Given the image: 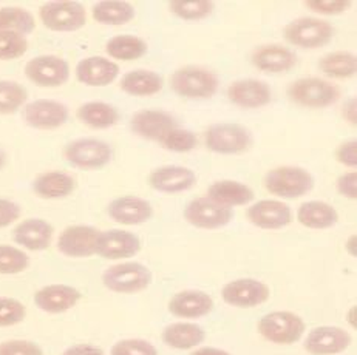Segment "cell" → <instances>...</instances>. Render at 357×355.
Instances as JSON below:
<instances>
[{"label":"cell","instance_id":"cell-1","mask_svg":"<svg viewBox=\"0 0 357 355\" xmlns=\"http://www.w3.org/2000/svg\"><path fill=\"white\" fill-rule=\"evenodd\" d=\"M265 187L271 195L283 200H294L310 194L314 187V178L303 167L282 166L266 173Z\"/></svg>","mask_w":357,"mask_h":355},{"label":"cell","instance_id":"cell-2","mask_svg":"<svg viewBox=\"0 0 357 355\" xmlns=\"http://www.w3.org/2000/svg\"><path fill=\"white\" fill-rule=\"evenodd\" d=\"M150 269L137 261H124L105 269L102 284L115 294H138L152 284Z\"/></svg>","mask_w":357,"mask_h":355},{"label":"cell","instance_id":"cell-3","mask_svg":"<svg viewBox=\"0 0 357 355\" xmlns=\"http://www.w3.org/2000/svg\"><path fill=\"white\" fill-rule=\"evenodd\" d=\"M306 324L303 318L289 310H274L259 322L260 336L275 345H294L303 337Z\"/></svg>","mask_w":357,"mask_h":355},{"label":"cell","instance_id":"cell-4","mask_svg":"<svg viewBox=\"0 0 357 355\" xmlns=\"http://www.w3.org/2000/svg\"><path fill=\"white\" fill-rule=\"evenodd\" d=\"M170 88L178 96L189 99H208L217 93L218 79L203 67H183L170 76Z\"/></svg>","mask_w":357,"mask_h":355},{"label":"cell","instance_id":"cell-5","mask_svg":"<svg viewBox=\"0 0 357 355\" xmlns=\"http://www.w3.org/2000/svg\"><path fill=\"white\" fill-rule=\"evenodd\" d=\"M339 95L335 85L320 77H302L288 88L291 101L306 109H326L337 101Z\"/></svg>","mask_w":357,"mask_h":355},{"label":"cell","instance_id":"cell-6","mask_svg":"<svg viewBox=\"0 0 357 355\" xmlns=\"http://www.w3.org/2000/svg\"><path fill=\"white\" fill-rule=\"evenodd\" d=\"M206 147L218 155H238L251 147L252 136L245 125L237 123H218L204 134Z\"/></svg>","mask_w":357,"mask_h":355},{"label":"cell","instance_id":"cell-7","mask_svg":"<svg viewBox=\"0 0 357 355\" xmlns=\"http://www.w3.org/2000/svg\"><path fill=\"white\" fill-rule=\"evenodd\" d=\"M333 36L334 26L317 17H300L292 20L284 28V39L291 45L300 48H320L330 44Z\"/></svg>","mask_w":357,"mask_h":355},{"label":"cell","instance_id":"cell-8","mask_svg":"<svg viewBox=\"0 0 357 355\" xmlns=\"http://www.w3.org/2000/svg\"><path fill=\"white\" fill-rule=\"evenodd\" d=\"M39 17L52 31H77L87 24V11L79 2H48L40 6Z\"/></svg>","mask_w":357,"mask_h":355},{"label":"cell","instance_id":"cell-9","mask_svg":"<svg viewBox=\"0 0 357 355\" xmlns=\"http://www.w3.org/2000/svg\"><path fill=\"white\" fill-rule=\"evenodd\" d=\"M63 153L71 166L85 170L102 168L113 158L110 144L96 138H81L70 142Z\"/></svg>","mask_w":357,"mask_h":355},{"label":"cell","instance_id":"cell-10","mask_svg":"<svg viewBox=\"0 0 357 355\" xmlns=\"http://www.w3.org/2000/svg\"><path fill=\"white\" fill-rule=\"evenodd\" d=\"M183 215L190 226L198 227V229L215 230L231 223L234 212L229 207L212 201L211 198L203 196L195 198L185 205Z\"/></svg>","mask_w":357,"mask_h":355},{"label":"cell","instance_id":"cell-11","mask_svg":"<svg viewBox=\"0 0 357 355\" xmlns=\"http://www.w3.org/2000/svg\"><path fill=\"white\" fill-rule=\"evenodd\" d=\"M221 297L226 304L240 309H251L266 303L271 289L266 283L255 278H238L229 281L221 289Z\"/></svg>","mask_w":357,"mask_h":355},{"label":"cell","instance_id":"cell-12","mask_svg":"<svg viewBox=\"0 0 357 355\" xmlns=\"http://www.w3.org/2000/svg\"><path fill=\"white\" fill-rule=\"evenodd\" d=\"M25 74L39 87H59L68 81L70 67L67 61L59 56L44 54L28 61Z\"/></svg>","mask_w":357,"mask_h":355},{"label":"cell","instance_id":"cell-13","mask_svg":"<svg viewBox=\"0 0 357 355\" xmlns=\"http://www.w3.org/2000/svg\"><path fill=\"white\" fill-rule=\"evenodd\" d=\"M351 336L339 326H317L305 338V351L311 355H335L348 349Z\"/></svg>","mask_w":357,"mask_h":355},{"label":"cell","instance_id":"cell-14","mask_svg":"<svg viewBox=\"0 0 357 355\" xmlns=\"http://www.w3.org/2000/svg\"><path fill=\"white\" fill-rule=\"evenodd\" d=\"M98 229L91 226H70L58 238V251L70 258H87L96 255Z\"/></svg>","mask_w":357,"mask_h":355},{"label":"cell","instance_id":"cell-15","mask_svg":"<svg viewBox=\"0 0 357 355\" xmlns=\"http://www.w3.org/2000/svg\"><path fill=\"white\" fill-rule=\"evenodd\" d=\"M24 119L33 129L54 130L68 120V109L67 105L52 99H38L25 105Z\"/></svg>","mask_w":357,"mask_h":355},{"label":"cell","instance_id":"cell-16","mask_svg":"<svg viewBox=\"0 0 357 355\" xmlns=\"http://www.w3.org/2000/svg\"><path fill=\"white\" fill-rule=\"evenodd\" d=\"M141 251V239L135 233L121 229L101 232L96 243V255L104 260L132 258Z\"/></svg>","mask_w":357,"mask_h":355},{"label":"cell","instance_id":"cell-17","mask_svg":"<svg viewBox=\"0 0 357 355\" xmlns=\"http://www.w3.org/2000/svg\"><path fill=\"white\" fill-rule=\"evenodd\" d=\"M246 218L263 230H278L291 224L292 210L278 200H260L246 210Z\"/></svg>","mask_w":357,"mask_h":355},{"label":"cell","instance_id":"cell-18","mask_svg":"<svg viewBox=\"0 0 357 355\" xmlns=\"http://www.w3.org/2000/svg\"><path fill=\"white\" fill-rule=\"evenodd\" d=\"M130 127L132 132L138 136L160 142L170 130L176 129V123L170 113L152 109L135 113L130 120Z\"/></svg>","mask_w":357,"mask_h":355},{"label":"cell","instance_id":"cell-19","mask_svg":"<svg viewBox=\"0 0 357 355\" xmlns=\"http://www.w3.org/2000/svg\"><path fill=\"white\" fill-rule=\"evenodd\" d=\"M197 175L183 166H164L153 170L149 176L150 187L161 194H181L195 186Z\"/></svg>","mask_w":357,"mask_h":355},{"label":"cell","instance_id":"cell-20","mask_svg":"<svg viewBox=\"0 0 357 355\" xmlns=\"http://www.w3.org/2000/svg\"><path fill=\"white\" fill-rule=\"evenodd\" d=\"M227 97L241 109H260L273 101V91L265 81L240 79L229 85Z\"/></svg>","mask_w":357,"mask_h":355},{"label":"cell","instance_id":"cell-21","mask_svg":"<svg viewBox=\"0 0 357 355\" xmlns=\"http://www.w3.org/2000/svg\"><path fill=\"white\" fill-rule=\"evenodd\" d=\"M79 300V290L68 284H50L34 294V304L47 314H62L75 308Z\"/></svg>","mask_w":357,"mask_h":355},{"label":"cell","instance_id":"cell-22","mask_svg":"<svg viewBox=\"0 0 357 355\" xmlns=\"http://www.w3.org/2000/svg\"><path fill=\"white\" fill-rule=\"evenodd\" d=\"M213 309V300L208 292L203 290H181L175 294L169 301V312L174 317L195 320L209 315Z\"/></svg>","mask_w":357,"mask_h":355},{"label":"cell","instance_id":"cell-23","mask_svg":"<svg viewBox=\"0 0 357 355\" xmlns=\"http://www.w3.org/2000/svg\"><path fill=\"white\" fill-rule=\"evenodd\" d=\"M109 216L119 224L138 226L149 221L153 216V207L144 198L139 196H119L109 204Z\"/></svg>","mask_w":357,"mask_h":355},{"label":"cell","instance_id":"cell-24","mask_svg":"<svg viewBox=\"0 0 357 355\" xmlns=\"http://www.w3.org/2000/svg\"><path fill=\"white\" fill-rule=\"evenodd\" d=\"M53 232V226L45 219L28 218L14 229L13 238L16 244L25 247L26 251L42 252L52 243Z\"/></svg>","mask_w":357,"mask_h":355},{"label":"cell","instance_id":"cell-25","mask_svg":"<svg viewBox=\"0 0 357 355\" xmlns=\"http://www.w3.org/2000/svg\"><path fill=\"white\" fill-rule=\"evenodd\" d=\"M118 74V63L110 59L101 58V56L85 58L76 65L77 81L89 85V87H105V85L115 81Z\"/></svg>","mask_w":357,"mask_h":355},{"label":"cell","instance_id":"cell-26","mask_svg":"<svg viewBox=\"0 0 357 355\" xmlns=\"http://www.w3.org/2000/svg\"><path fill=\"white\" fill-rule=\"evenodd\" d=\"M252 63L255 68L266 73H284L297 65V56L292 49L278 45H263L252 53Z\"/></svg>","mask_w":357,"mask_h":355},{"label":"cell","instance_id":"cell-27","mask_svg":"<svg viewBox=\"0 0 357 355\" xmlns=\"http://www.w3.org/2000/svg\"><path fill=\"white\" fill-rule=\"evenodd\" d=\"M254 196V190L248 184L234 180L215 181L208 187V198L229 209L249 204Z\"/></svg>","mask_w":357,"mask_h":355},{"label":"cell","instance_id":"cell-28","mask_svg":"<svg viewBox=\"0 0 357 355\" xmlns=\"http://www.w3.org/2000/svg\"><path fill=\"white\" fill-rule=\"evenodd\" d=\"M76 181L73 176L63 172H45L36 178L33 190L42 200H62L73 194Z\"/></svg>","mask_w":357,"mask_h":355},{"label":"cell","instance_id":"cell-29","mask_svg":"<svg viewBox=\"0 0 357 355\" xmlns=\"http://www.w3.org/2000/svg\"><path fill=\"white\" fill-rule=\"evenodd\" d=\"M297 221L314 230L330 229L339 221V213L325 201H306L297 210Z\"/></svg>","mask_w":357,"mask_h":355},{"label":"cell","instance_id":"cell-30","mask_svg":"<svg viewBox=\"0 0 357 355\" xmlns=\"http://www.w3.org/2000/svg\"><path fill=\"white\" fill-rule=\"evenodd\" d=\"M206 338V331L197 323L178 322L164 328L162 342L174 349H192L202 345Z\"/></svg>","mask_w":357,"mask_h":355},{"label":"cell","instance_id":"cell-31","mask_svg":"<svg viewBox=\"0 0 357 355\" xmlns=\"http://www.w3.org/2000/svg\"><path fill=\"white\" fill-rule=\"evenodd\" d=\"M121 90L130 96H152L162 90V77L152 70H133L121 79Z\"/></svg>","mask_w":357,"mask_h":355},{"label":"cell","instance_id":"cell-32","mask_svg":"<svg viewBox=\"0 0 357 355\" xmlns=\"http://www.w3.org/2000/svg\"><path fill=\"white\" fill-rule=\"evenodd\" d=\"M93 19L104 25H124L135 19V6L121 0H104L93 5Z\"/></svg>","mask_w":357,"mask_h":355},{"label":"cell","instance_id":"cell-33","mask_svg":"<svg viewBox=\"0 0 357 355\" xmlns=\"http://www.w3.org/2000/svg\"><path fill=\"white\" fill-rule=\"evenodd\" d=\"M77 118L85 125L93 129H109L113 127L119 119V113L115 106L105 102H87L77 109Z\"/></svg>","mask_w":357,"mask_h":355},{"label":"cell","instance_id":"cell-34","mask_svg":"<svg viewBox=\"0 0 357 355\" xmlns=\"http://www.w3.org/2000/svg\"><path fill=\"white\" fill-rule=\"evenodd\" d=\"M105 52L112 59L135 61L147 53V44L137 36L121 34L107 42Z\"/></svg>","mask_w":357,"mask_h":355},{"label":"cell","instance_id":"cell-35","mask_svg":"<svg viewBox=\"0 0 357 355\" xmlns=\"http://www.w3.org/2000/svg\"><path fill=\"white\" fill-rule=\"evenodd\" d=\"M319 68L326 76L334 77V79H347L356 74L357 59L353 53L348 52H334L328 53L320 59Z\"/></svg>","mask_w":357,"mask_h":355},{"label":"cell","instance_id":"cell-36","mask_svg":"<svg viewBox=\"0 0 357 355\" xmlns=\"http://www.w3.org/2000/svg\"><path fill=\"white\" fill-rule=\"evenodd\" d=\"M36 28V19L33 14L16 6L0 8V31L17 33L20 36L31 34Z\"/></svg>","mask_w":357,"mask_h":355},{"label":"cell","instance_id":"cell-37","mask_svg":"<svg viewBox=\"0 0 357 355\" xmlns=\"http://www.w3.org/2000/svg\"><path fill=\"white\" fill-rule=\"evenodd\" d=\"M169 6L170 11L183 20H202L211 16L215 3L209 0H175Z\"/></svg>","mask_w":357,"mask_h":355},{"label":"cell","instance_id":"cell-38","mask_svg":"<svg viewBox=\"0 0 357 355\" xmlns=\"http://www.w3.org/2000/svg\"><path fill=\"white\" fill-rule=\"evenodd\" d=\"M28 91L24 85L13 81H0V115L16 113L26 101Z\"/></svg>","mask_w":357,"mask_h":355},{"label":"cell","instance_id":"cell-39","mask_svg":"<svg viewBox=\"0 0 357 355\" xmlns=\"http://www.w3.org/2000/svg\"><path fill=\"white\" fill-rule=\"evenodd\" d=\"M30 265V258L22 248L0 244V275H16L24 272Z\"/></svg>","mask_w":357,"mask_h":355},{"label":"cell","instance_id":"cell-40","mask_svg":"<svg viewBox=\"0 0 357 355\" xmlns=\"http://www.w3.org/2000/svg\"><path fill=\"white\" fill-rule=\"evenodd\" d=\"M160 144L169 152L175 153H188L192 152L198 144V138L194 132L184 129H174L164 136Z\"/></svg>","mask_w":357,"mask_h":355},{"label":"cell","instance_id":"cell-41","mask_svg":"<svg viewBox=\"0 0 357 355\" xmlns=\"http://www.w3.org/2000/svg\"><path fill=\"white\" fill-rule=\"evenodd\" d=\"M28 49L25 36L10 31H0V61L22 58Z\"/></svg>","mask_w":357,"mask_h":355},{"label":"cell","instance_id":"cell-42","mask_svg":"<svg viewBox=\"0 0 357 355\" xmlns=\"http://www.w3.org/2000/svg\"><path fill=\"white\" fill-rule=\"evenodd\" d=\"M26 317V308L16 298L0 297V328H10L22 323Z\"/></svg>","mask_w":357,"mask_h":355},{"label":"cell","instance_id":"cell-43","mask_svg":"<svg viewBox=\"0 0 357 355\" xmlns=\"http://www.w3.org/2000/svg\"><path fill=\"white\" fill-rule=\"evenodd\" d=\"M110 355H158V349L147 340L126 338L112 346Z\"/></svg>","mask_w":357,"mask_h":355},{"label":"cell","instance_id":"cell-44","mask_svg":"<svg viewBox=\"0 0 357 355\" xmlns=\"http://www.w3.org/2000/svg\"><path fill=\"white\" fill-rule=\"evenodd\" d=\"M0 355H44V351L30 340H6L0 343Z\"/></svg>","mask_w":357,"mask_h":355},{"label":"cell","instance_id":"cell-45","mask_svg":"<svg viewBox=\"0 0 357 355\" xmlns=\"http://www.w3.org/2000/svg\"><path fill=\"white\" fill-rule=\"evenodd\" d=\"M305 6L316 13L334 16V14L345 13L351 6V2H345V0H310V2H305Z\"/></svg>","mask_w":357,"mask_h":355},{"label":"cell","instance_id":"cell-46","mask_svg":"<svg viewBox=\"0 0 357 355\" xmlns=\"http://www.w3.org/2000/svg\"><path fill=\"white\" fill-rule=\"evenodd\" d=\"M20 205L14 201L5 200V198H0V229L3 227L11 226L14 221H17L20 218Z\"/></svg>","mask_w":357,"mask_h":355},{"label":"cell","instance_id":"cell-47","mask_svg":"<svg viewBox=\"0 0 357 355\" xmlns=\"http://www.w3.org/2000/svg\"><path fill=\"white\" fill-rule=\"evenodd\" d=\"M335 187L337 191L342 195L348 198V200H356L357 198V173L356 172H348L339 176L337 182H335Z\"/></svg>","mask_w":357,"mask_h":355},{"label":"cell","instance_id":"cell-48","mask_svg":"<svg viewBox=\"0 0 357 355\" xmlns=\"http://www.w3.org/2000/svg\"><path fill=\"white\" fill-rule=\"evenodd\" d=\"M335 156H337V161L340 164L356 168L357 167V142L354 139L344 142V144L337 148Z\"/></svg>","mask_w":357,"mask_h":355},{"label":"cell","instance_id":"cell-49","mask_svg":"<svg viewBox=\"0 0 357 355\" xmlns=\"http://www.w3.org/2000/svg\"><path fill=\"white\" fill-rule=\"evenodd\" d=\"M62 355H105L101 347L90 343H81L70 346L68 349L63 351Z\"/></svg>","mask_w":357,"mask_h":355},{"label":"cell","instance_id":"cell-50","mask_svg":"<svg viewBox=\"0 0 357 355\" xmlns=\"http://www.w3.org/2000/svg\"><path fill=\"white\" fill-rule=\"evenodd\" d=\"M356 115H357V111H356V99L351 97L344 105V116H345V119L348 120V123H351L354 125L356 124Z\"/></svg>","mask_w":357,"mask_h":355},{"label":"cell","instance_id":"cell-51","mask_svg":"<svg viewBox=\"0 0 357 355\" xmlns=\"http://www.w3.org/2000/svg\"><path fill=\"white\" fill-rule=\"evenodd\" d=\"M190 355H232L227 351L218 349V347H211V346H204V347H198L197 351L192 352Z\"/></svg>","mask_w":357,"mask_h":355},{"label":"cell","instance_id":"cell-52","mask_svg":"<svg viewBox=\"0 0 357 355\" xmlns=\"http://www.w3.org/2000/svg\"><path fill=\"white\" fill-rule=\"evenodd\" d=\"M354 244H356V237L353 235L347 241V248H349V253H351L353 257H356V246Z\"/></svg>","mask_w":357,"mask_h":355},{"label":"cell","instance_id":"cell-53","mask_svg":"<svg viewBox=\"0 0 357 355\" xmlns=\"http://www.w3.org/2000/svg\"><path fill=\"white\" fill-rule=\"evenodd\" d=\"M5 162H6V156H5L3 150H0V168L5 166Z\"/></svg>","mask_w":357,"mask_h":355},{"label":"cell","instance_id":"cell-54","mask_svg":"<svg viewBox=\"0 0 357 355\" xmlns=\"http://www.w3.org/2000/svg\"><path fill=\"white\" fill-rule=\"evenodd\" d=\"M353 312H354V308H353V309H351V315H353ZM351 324H353V326H354V322H353V317H351Z\"/></svg>","mask_w":357,"mask_h":355}]
</instances>
